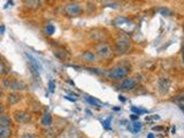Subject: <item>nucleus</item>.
Instances as JSON below:
<instances>
[{
  "label": "nucleus",
  "instance_id": "nucleus-1",
  "mask_svg": "<svg viewBox=\"0 0 184 138\" xmlns=\"http://www.w3.org/2000/svg\"><path fill=\"white\" fill-rule=\"evenodd\" d=\"M115 46H116V52L117 53L124 54L131 49V41L127 36L121 35V36L117 37V39L115 41Z\"/></svg>",
  "mask_w": 184,
  "mask_h": 138
},
{
  "label": "nucleus",
  "instance_id": "nucleus-2",
  "mask_svg": "<svg viewBox=\"0 0 184 138\" xmlns=\"http://www.w3.org/2000/svg\"><path fill=\"white\" fill-rule=\"evenodd\" d=\"M128 75V68L124 66H117L114 67L109 73L107 74V77L111 80H122Z\"/></svg>",
  "mask_w": 184,
  "mask_h": 138
},
{
  "label": "nucleus",
  "instance_id": "nucleus-3",
  "mask_svg": "<svg viewBox=\"0 0 184 138\" xmlns=\"http://www.w3.org/2000/svg\"><path fill=\"white\" fill-rule=\"evenodd\" d=\"M2 85L5 89H10L14 90V91H22V90H25L27 85L24 84L23 82L20 81H12V80H5L2 82Z\"/></svg>",
  "mask_w": 184,
  "mask_h": 138
},
{
  "label": "nucleus",
  "instance_id": "nucleus-4",
  "mask_svg": "<svg viewBox=\"0 0 184 138\" xmlns=\"http://www.w3.org/2000/svg\"><path fill=\"white\" fill-rule=\"evenodd\" d=\"M82 12H83V9L78 4H69L64 7V13L68 16H78L82 14Z\"/></svg>",
  "mask_w": 184,
  "mask_h": 138
},
{
  "label": "nucleus",
  "instance_id": "nucleus-5",
  "mask_svg": "<svg viewBox=\"0 0 184 138\" xmlns=\"http://www.w3.org/2000/svg\"><path fill=\"white\" fill-rule=\"evenodd\" d=\"M14 120L17 123H22V124L29 123L31 121V114L25 111H16L14 113Z\"/></svg>",
  "mask_w": 184,
  "mask_h": 138
},
{
  "label": "nucleus",
  "instance_id": "nucleus-6",
  "mask_svg": "<svg viewBox=\"0 0 184 138\" xmlns=\"http://www.w3.org/2000/svg\"><path fill=\"white\" fill-rule=\"evenodd\" d=\"M97 53L104 59H108L112 55V49L107 44H100L97 46Z\"/></svg>",
  "mask_w": 184,
  "mask_h": 138
},
{
  "label": "nucleus",
  "instance_id": "nucleus-7",
  "mask_svg": "<svg viewBox=\"0 0 184 138\" xmlns=\"http://www.w3.org/2000/svg\"><path fill=\"white\" fill-rule=\"evenodd\" d=\"M137 85V82L135 78H126V80H123V81L121 82L120 84V90H123V91H131V90H134L136 88Z\"/></svg>",
  "mask_w": 184,
  "mask_h": 138
},
{
  "label": "nucleus",
  "instance_id": "nucleus-8",
  "mask_svg": "<svg viewBox=\"0 0 184 138\" xmlns=\"http://www.w3.org/2000/svg\"><path fill=\"white\" fill-rule=\"evenodd\" d=\"M169 88H170V81L168 78L162 77V78L159 80V82H158V90H159V92L161 94H166L168 92Z\"/></svg>",
  "mask_w": 184,
  "mask_h": 138
},
{
  "label": "nucleus",
  "instance_id": "nucleus-9",
  "mask_svg": "<svg viewBox=\"0 0 184 138\" xmlns=\"http://www.w3.org/2000/svg\"><path fill=\"white\" fill-rule=\"evenodd\" d=\"M81 58H82L83 61L86 62V63H95V62L98 61L97 55L93 53V52H91V51H85L84 53H82Z\"/></svg>",
  "mask_w": 184,
  "mask_h": 138
},
{
  "label": "nucleus",
  "instance_id": "nucleus-10",
  "mask_svg": "<svg viewBox=\"0 0 184 138\" xmlns=\"http://www.w3.org/2000/svg\"><path fill=\"white\" fill-rule=\"evenodd\" d=\"M40 123H41V125H43V127L50 128V127L52 125V123H53V119H52L51 114L50 113L44 114V115H43V117H41V120H40Z\"/></svg>",
  "mask_w": 184,
  "mask_h": 138
},
{
  "label": "nucleus",
  "instance_id": "nucleus-11",
  "mask_svg": "<svg viewBox=\"0 0 184 138\" xmlns=\"http://www.w3.org/2000/svg\"><path fill=\"white\" fill-rule=\"evenodd\" d=\"M54 55H55L59 60H61V61H67V60H69V58H70L69 53H67L64 49H56V51H54Z\"/></svg>",
  "mask_w": 184,
  "mask_h": 138
},
{
  "label": "nucleus",
  "instance_id": "nucleus-12",
  "mask_svg": "<svg viewBox=\"0 0 184 138\" xmlns=\"http://www.w3.org/2000/svg\"><path fill=\"white\" fill-rule=\"evenodd\" d=\"M20 99H21V96H20L18 93H16V92L10 93L7 98L8 105H15V104H17V103L20 101Z\"/></svg>",
  "mask_w": 184,
  "mask_h": 138
},
{
  "label": "nucleus",
  "instance_id": "nucleus-13",
  "mask_svg": "<svg viewBox=\"0 0 184 138\" xmlns=\"http://www.w3.org/2000/svg\"><path fill=\"white\" fill-rule=\"evenodd\" d=\"M10 136H12V129H10V127L0 125V138H9Z\"/></svg>",
  "mask_w": 184,
  "mask_h": 138
},
{
  "label": "nucleus",
  "instance_id": "nucleus-14",
  "mask_svg": "<svg viewBox=\"0 0 184 138\" xmlns=\"http://www.w3.org/2000/svg\"><path fill=\"white\" fill-rule=\"evenodd\" d=\"M27 55V59H28V61H29V66H31V67H35L36 69H38V70H40L41 69V66L39 65V62L35 59L33 57H31L30 54H25Z\"/></svg>",
  "mask_w": 184,
  "mask_h": 138
},
{
  "label": "nucleus",
  "instance_id": "nucleus-15",
  "mask_svg": "<svg viewBox=\"0 0 184 138\" xmlns=\"http://www.w3.org/2000/svg\"><path fill=\"white\" fill-rule=\"evenodd\" d=\"M12 124V119L7 116V115H2L0 114V125H4V127H10Z\"/></svg>",
  "mask_w": 184,
  "mask_h": 138
},
{
  "label": "nucleus",
  "instance_id": "nucleus-16",
  "mask_svg": "<svg viewBox=\"0 0 184 138\" xmlns=\"http://www.w3.org/2000/svg\"><path fill=\"white\" fill-rule=\"evenodd\" d=\"M41 0H24V5L29 8H37L40 5Z\"/></svg>",
  "mask_w": 184,
  "mask_h": 138
},
{
  "label": "nucleus",
  "instance_id": "nucleus-17",
  "mask_svg": "<svg viewBox=\"0 0 184 138\" xmlns=\"http://www.w3.org/2000/svg\"><path fill=\"white\" fill-rule=\"evenodd\" d=\"M56 135H58V134H56L55 129H51V127H50L47 130L44 131V136L46 138H54Z\"/></svg>",
  "mask_w": 184,
  "mask_h": 138
},
{
  "label": "nucleus",
  "instance_id": "nucleus-18",
  "mask_svg": "<svg viewBox=\"0 0 184 138\" xmlns=\"http://www.w3.org/2000/svg\"><path fill=\"white\" fill-rule=\"evenodd\" d=\"M173 101L174 103H176L178 107H184V97L183 96H177L173 99Z\"/></svg>",
  "mask_w": 184,
  "mask_h": 138
},
{
  "label": "nucleus",
  "instance_id": "nucleus-19",
  "mask_svg": "<svg viewBox=\"0 0 184 138\" xmlns=\"http://www.w3.org/2000/svg\"><path fill=\"white\" fill-rule=\"evenodd\" d=\"M86 99V101H88L90 105H92V106H96V107H100V103L98 101V100H96V99H93V98H90V97H86L85 98Z\"/></svg>",
  "mask_w": 184,
  "mask_h": 138
},
{
  "label": "nucleus",
  "instance_id": "nucleus-20",
  "mask_svg": "<svg viewBox=\"0 0 184 138\" xmlns=\"http://www.w3.org/2000/svg\"><path fill=\"white\" fill-rule=\"evenodd\" d=\"M111 121H112V116H109V117H107L106 120L101 121V124L104 125V128L106 130L111 129Z\"/></svg>",
  "mask_w": 184,
  "mask_h": 138
},
{
  "label": "nucleus",
  "instance_id": "nucleus-21",
  "mask_svg": "<svg viewBox=\"0 0 184 138\" xmlns=\"http://www.w3.org/2000/svg\"><path fill=\"white\" fill-rule=\"evenodd\" d=\"M142 130V123L140 122H134V124H132V131L137 134V132H139Z\"/></svg>",
  "mask_w": 184,
  "mask_h": 138
},
{
  "label": "nucleus",
  "instance_id": "nucleus-22",
  "mask_svg": "<svg viewBox=\"0 0 184 138\" xmlns=\"http://www.w3.org/2000/svg\"><path fill=\"white\" fill-rule=\"evenodd\" d=\"M131 111L134 112V113H136L137 115H140V114H145L147 113V111L146 109H143V108H137V107H131Z\"/></svg>",
  "mask_w": 184,
  "mask_h": 138
},
{
  "label": "nucleus",
  "instance_id": "nucleus-23",
  "mask_svg": "<svg viewBox=\"0 0 184 138\" xmlns=\"http://www.w3.org/2000/svg\"><path fill=\"white\" fill-rule=\"evenodd\" d=\"M54 31H55V28L53 27L52 24H47L46 25V32L48 33V35H53L54 33Z\"/></svg>",
  "mask_w": 184,
  "mask_h": 138
},
{
  "label": "nucleus",
  "instance_id": "nucleus-24",
  "mask_svg": "<svg viewBox=\"0 0 184 138\" xmlns=\"http://www.w3.org/2000/svg\"><path fill=\"white\" fill-rule=\"evenodd\" d=\"M48 88H50V92L53 93L54 90H55V82L54 81H50L48 82Z\"/></svg>",
  "mask_w": 184,
  "mask_h": 138
},
{
  "label": "nucleus",
  "instance_id": "nucleus-25",
  "mask_svg": "<svg viewBox=\"0 0 184 138\" xmlns=\"http://www.w3.org/2000/svg\"><path fill=\"white\" fill-rule=\"evenodd\" d=\"M20 138H38L36 135H33V134H30V132H25V134H23L22 136Z\"/></svg>",
  "mask_w": 184,
  "mask_h": 138
},
{
  "label": "nucleus",
  "instance_id": "nucleus-26",
  "mask_svg": "<svg viewBox=\"0 0 184 138\" xmlns=\"http://www.w3.org/2000/svg\"><path fill=\"white\" fill-rule=\"evenodd\" d=\"M160 13L163 16H168V15H170V12H169L168 9H165V8H160Z\"/></svg>",
  "mask_w": 184,
  "mask_h": 138
},
{
  "label": "nucleus",
  "instance_id": "nucleus-27",
  "mask_svg": "<svg viewBox=\"0 0 184 138\" xmlns=\"http://www.w3.org/2000/svg\"><path fill=\"white\" fill-rule=\"evenodd\" d=\"M151 120H160L159 115H154V116H146V121H151Z\"/></svg>",
  "mask_w": 184,
  "mask_h": 138
},
{
  "label": "nucleus",
  "instance_id": "nucleus-28",
  "mask_svg": "<svg viewBox=\"0 0 184 138\" xmlns=\"http://www.w3.org/2000/svg\"><path fill=\"white\" fill-rule=\"evenodd\" d=\"M5 72V66H4V63L0 61V74H2Z\"/></svg>",
  "mask_w": 184,
  "mask_h": 138
},
{
  "label": "nucleus",
  "instance_id": "nucleus-29",
  "mask_svg": "<svg viewBox=\"0 0 184 138\" xmlns=\"http://www.w3.org/2000/svg\"><path fill=\"white\" fill-rule=\"evenodd\" d=\"M5 33V25H0V35H4Z\"/></svg>",
  "mask_w": 184,
  "mask_h": 138
},
{
  "label": "nucleus",
  "instance_id": "nucleus-30",
  "mask_svg": "<svg viewBox=\"0 0 184 138\" xmlns=\"http://www.w3.org/2000/svg\"><path fill=\"white\" fill-rule=\"evenodd\" d=\"M64 98H66V99H68V100H70V101H72V103H74V101L76 100V99H72V98H69V97H68V96H64Z\"/></svg>",
  "mask_w": 184,
  "mask_h": 138
},
{
  "label": "nucleus",
  "instance_id": "nucleus-31",
  "mask_svg": "<svg viewBox=\"0 0 184 138\" xmlns=\"http://www.w3.org/2000/svg\"><path fill=\"white\" fill-rule=\"evenodd\" d=\"M2 112H4V106L0 103V114H2Z\"/></svg>",
  "mask_w": 184,
  "mask_h": 138
},
{
  "label": "nucleus",
  "instance_id": "nucleus-32",
  "mask_svg": "<svg viewBox=\"0 0 184 138\" xmlns=\"http://www.w3.org/2000/svg\"><path fill=\"white\" fill-rule=\"evenodd\" d=\"M138 116H139V115H135V114H134V115L131 116V119H132V120H137V119H138Z\"/></svg>",
  "mask_w": 184,
  "mask_h": 138
},
{
  "label": "nucleus",
  "instance_id": "nucleus-33",
  "mask_svg": "<svg viewBox=\"0 0 184 138\" xmlns=\"http://www.w3.org/2000/svg\"><path fill=\"white\" fill-rule=\"evenodd\" d=\"M163 128H161V127H154L153 128V130H162Z\"/></svg>",
  "mask_w": 184,
  "mask_h": 138
},
{
  "label": "nucleus",
  "instance_id": "nucleus-34",
  "mask_svg": "<svg viewBox=\"0 0 184 138\" xmlns=\"http://www.w3.org/2000/svg\"><path fill=\"white\" fill-rule=\"evenodd\" d=\"M182 61H183V63H184V47H183V49H182Z\"/></svg>",
  "mask_w": 184,
  "mask_h": 138
},
{
  "label": "nucleus",
  "instance_id": "nucleus-35",
  "mask_svg": "<svg viewBox=\"0 0 184 138\" xmlns=\"http://www.w3.org/2000/svg\"><path fill=\"white\" fill-rule=\"evenodd\" d=\"M147 138H154V135H153V134H149V135H147Z\"/></svg>",
  "mask_w": 184,
  "mask_h": 138
},
{
  "label": "nucleus",
  "instance_id": "nucleus-36",
  "mask_svg": "<svg viewBox=\"0 0 184 138\" xmlns=\"http://www.w3.org/2000/svg\"><path fill=\"white\" fill-rule=\"evenodd\" d=\"M119 99H120L121 101H124V98H122V96H120V97H119Z\"/></svg>",
  "mask_w": 184,
  "mask_h": 138
},
{
  "label": "nucleus",
  "instance_id": "nucleus-37",
  "mask_svg": "<svg viewBox=\"0 0 184 138\" xmlns=\"http://www.w3.org/2000/svg\"><path fill=\"white\" fill-rule=\"evenodd\" d=\"M180 108H181V111H182V112L184 113V107H180Z\"/></svg>",
  "mask_w": 184,
  "mask_h": 138
}]
</instances>
